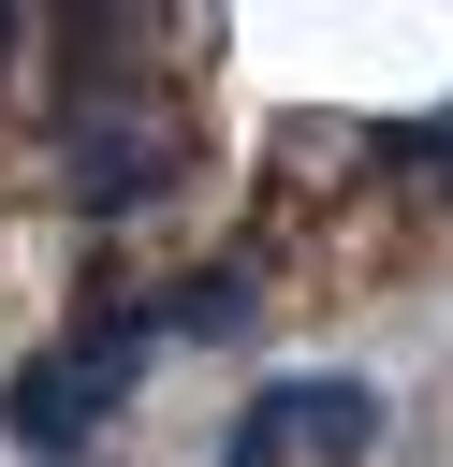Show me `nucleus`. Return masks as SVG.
<instances>
[{"label":"nucleus","mask_w":453,"mask_h":467,"mask_svg":"<svg viewBox=\"0 0 453 467\" xmlns=\"http://www.w3.org/2000/svg\"><path fill=\"white\" fill-rule=\"evenodd\" d=\"M132 379H146V306H88L58 350H29V365L0 379V438L44 452V467H73V452L132 409Z\"/></svg>","instance_id":"1"},{"label":"nucleus","mask_w":453,"mask_h":467,"mask_svg":"<svg viewBox=\"0 0 453 467\" xmlns=\"http://www.w3.org/2000/svg\"><path fill=\"white\" fill-rule=\"evenodd\" d=\"M248 438L292 467V452H365L380 438V379H263L248 394Z\"/></svg>","instance_id":"3"},{"label":"nucleus","mask_w":453,"mask_h":467,"mask_svg":"<svg viewBox=\"0 0 453 467\" xmlns=\"http://www.w3.org/2000/svg\"><path fill=\"white\" fill-rule=\"evenodd\" d=\"M175 175H190V146H175L161 117H146V131H132V117H88V131H73V204H88V219H132V204H161Z\"/></svg>","instance_id":"2"},{"label":"nucleus","mask_w":453,"mask_h":467,"mask_svg":"<svg viewBox=\"0 0 453 467\" xmlns=\"http://www.w3.org/2000/svg\"><path fill=\"white\" fill-rule=\"evenodd\" d=\"M365 161H380V175H424V190H438V175H453V117H409V131H365Z\"/></svg>","instance_id":"5"},{"label":"nucleus","mask_w":453,"mask_h":467,"mask_svg":"<svg viewBox=\"0 0 453 467\" xmlns=\"http://www.w3.org/2000/svg\"><path fill=\"white\" fill-rule=\"evenodd\" d=\"M146 321H161V336H248V263H205V277H175Z\"/></svg>","instance_id":"4"}]
</instances>
